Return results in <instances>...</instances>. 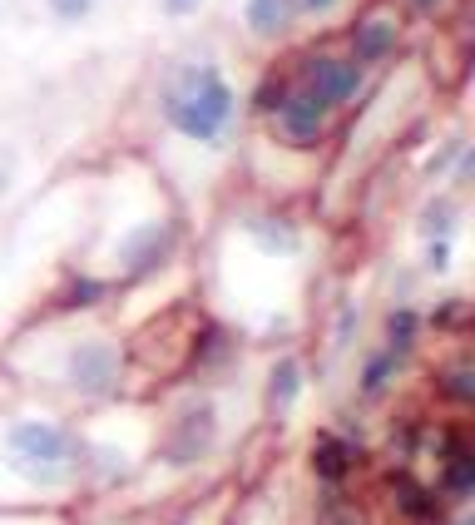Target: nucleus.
<instances>
[{"label":"nucleus","instance_id":"nucleus-13","mask_svg":"<svg viewBox=\"0 0 475 525\" xmlns=\"http://www.w3.org/2000/svg\"><path fill=\"white\" fill-rule=\"evenodd\" d=\"M302 10H327V5H337V0H298Z\"/></svg>","mask_w":475,"mask_h":525},{"label":"nucleus","instance_id":"nucleus-9","mask_svg":"<svg viewBox=\"0 0 475 525\" xmlns=\"http://www.w3.org/2000/svg\"><path fill=\"white\" fill-rule=\"evenodd\" d=\"M292 392H298V362H282L272 372V402H292Z\"/></svg>","mask_w":475,"mask_h":525},{"label":"nucleus","instance_id":"nucleus-5","mask_svg":"<svg viewBox=\"0 0 475 525\" xmlns=\"http://www.w3.org/2000/svg\"><path fill=\"white\" fill-rule=\"evenodd\" d=\"M114 372H119V357H114L109 342H84V348L70 352V382L80 392H109Z\"/></svg>","mask_w":475,"mask_h":525},{"label":"nucleus","instance_id":"nucleus-11","mask_svg":"<svg viewBox=\"0 0 475 525\" xmlns=\"http://www.w3.org/2000/svg\"><path fill=\"white\" fill-rule=\"evenodd\" d=\"M198 5H204V0H164V10H168V15H194Z\"/></svg>","mask_w":475,"mask_h":525},{"label":"nucleus","instance_id":"nucleus-3","mask_svg":"<svg viewBox=\"0 0 475 525\" xmlns=\"http://www.w3.org/2000/svg\"><path fill=\"white\" fill-rule=\"evenodd\" d=\"M278 134L288 144H317L327 134V104L308 90H288L278 100Z\"/></svg>","mask_w":475,"mask_h":525},{"label":"nucleus","instance_id":"nucleus-10","mask_svg":"<svg viewBox=\"0 0 475 525\" xmlns=\"http://www.w3.org/2000/svg\"><path fill=\"white\" fill-rule=\"evenodd\" d=\"M50 10H55L60 20H80L84 10H90V0H50Z\"/></svg>","mask_w":475,"mask_h":525},{"label":"nucleus","instance_id":"nucleus-1","mask_svg":"<svg viewBox=\"0 0 475 525\" xmlns=\"http://www.w3.org/2000/svg\"><path fill=\"white\" fill-rule=\"evenodd\" d=\"M233 114V90L218 70H188L174 90H168V124L188 139H214Z\"/></svg>","mask_w":475,"mask_h":525},{"label":"nucleus","instance_id":"nucleus-8","mask_svg":"<svg viewBox=\"0 0 475 525\" xmlns=\"http://www.w3.org/2000/svg\"><path fill=\"white\" fill-rule=\"evenodd\" d=\"M347 461H352V456H347V446H342V441H332V436H327V441H317V446H312V466L322 471L327 481L347 476Z\"/></svg>","mask_w":475,"mask_h":525},{"label":"nucleus","instance_id":"nucleus-2","mask_svg":"<svg viewBox=\"0 0 475 525\" xmlns=\"http://www.w3.org/2000/svg\"><path fill=\"white\" fill-rule=\"evenodd\" d=\"M5 446L25 466V476H35V481H60L65 466L75 461V441H70V432H60L55 422H20Z\"/></svg>","mask_w":475,"mask_h":525},{"label":"nucleus","instance_id":"nucleus-14","mask_svg":"<svg viewBox=\"0 0 475 525\" xmlns=\"http://www.w3.org/2000/svg\"><path fill=\"white\" fill-rule=\"evenodd\" d=\"M411 5H416V10H421V15H431V10H436V5H441V0H411Z\"/></svg>","mask_w":475,"mask_h":525},{"label":"nucleus","instance_id":"nucleus-6","mask_svg":"<svg viewBox=\"0 0 475 525\" xmlns=\"http://www.w3.org/2000/svg\"><path fill=\"white\" fill-rule=\"evenodd\" d=\"M352 50H356V60H386L396 50V20H386V15L362 20L352 35Z\"/></svg>","mask_w":475,"mask_h":525},{"label":"nucleus","instance_id":"nucleus-4","mask_svg":"<svg viewBox=\"0 0 475 525\" xmlns=\"http://www.w3.org/2000/svg\"><path fill=\"white\" fill-rule=\"evenodd\" d=\"M362 90V65L356 60H337V55H317L308 65V94L322 104H347Z\"/></svg>","mask_w":475,"mask_h":525},{"label":"nucleus","instance_id":"nucleus-12","mask_svg":"<svg viewBox=\"0 0 475 525\" xmlns=\"http://www.w3.org/2000/svg\"><path fill=\"white\" fill-rule=\"evenodd\" d=\"M392 338H401V342L411 338V312H401V318H392Z\"/></svg>","mask_w":475,"mask_h":525},{"label":"nucleus","instance_id":"nucleus-7","mask_svg":"<svg viewBox=\"0 0 475 525\" xmlns=\"http://www.w3.org/2000/svg\"><path fill=\"white\" fill-rule=\"evenodd\" d=\"M292 25V0H248V30L262 40H278Z\"/></svg>","mask_w":475,"mask_h":525}]
</instances>
